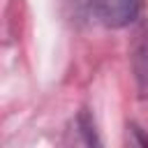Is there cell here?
Returning a JSON list of instances; mask_svg holds the SVG:
<instances>
[{"instance_id":"6da1fadb","label":"cell","mask_w":148,"mask_h":148,"mask_svg":"<svg viewBox=\"0 0 148 148\" xmlns=\"http://www.w3.org/2000/svg\"><path fill=\"white\" fill-rule=\"evenodd\" d=\"M143 0H99V16L109 28H125L139 18Z\"/></svg>"},{"instance_id":"7a4b0ae2","label":"cell","mask_w":148,"mask_h":148,"mask_svg":"<svg viewBox=\"0 0 148 148\" xmlns=\"http://www.w3.org/2000/svg\"><path fill=\"white\" fill-rule=\"evenodd\" d=\"M79 12H90V9H99V0H76Z\"/></svg>"}]
</instances>
